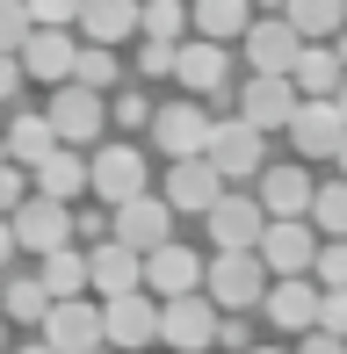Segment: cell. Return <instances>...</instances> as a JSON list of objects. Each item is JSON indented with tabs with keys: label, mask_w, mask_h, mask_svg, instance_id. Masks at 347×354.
<instances>
[{
	"label": "cell",
	"mask_w": 347,
	"mask_h": 354,
	"mask_svg": "<svg viewBox=\"0 0 347 354\" xmlns=\"http://www.w3.org/2000/svg\"><path fill=\"white\" fill-rule=\"evenodd\" d=\"M203 159L225 174V188L261 181V174H268V131H254L246 116H217L210 123V152H203Z\"/></svg>",
	"instance_id": "1"
},
{
	"label": "cell",
	"mask_w": 347,
	"mask_h": 354,
	"mask_svg": "<svg viewBox=\"0 0 347 354\" xmlns=\"http://www.w3.org/2000/svg\"><path fill=\"white\" fill-rule=\"evenodd\" d=\"M268 268H261V253H217L210 268H203V297L217 304V311H261V297H268Z\"/></svg>",
	"instance_id": "2"
},
{
	"label": "cell",
	"mask_w": 347,
	"mask_h": 354,
	"mask_svg": "<svg viewBox=\"0 0 347 354\" xmlns=\"http://www.w3.org/2000/svg\"><path fill=\"white\" fill-rule=\"evenodd\" d=\"M210 123L217 116L196 102V94H188V102L174 94V102L152 109V145H160L167 159H203V152H210Z\"/></svg>",
	"instance_id": "3"
},
{
	"label": "cell",
	"mask_w": 347,
	"mask_h": 354,
	"mask_svg": "<svg viewBox=\"0 0 347 354\" xmlns=\"http://www.w3.org/2000/svg\"><path fill=\"white\" fill-rule=\"evenodd\" d=\"M217 326H225V311H217L210 297H167L160 304V340L174 347V354H210L217 347Z\"/></svg>",
	"instance_id": "4"
},
{
	"label": "cell",
	"mask_w": 347,
	"mask_h": 354,
	"mask_svg": "<svg viewBox=\"0 0 347 354\" xmlns=\"http://www.w3.org/2000/svg\"><path fill=\"white\" fill-rule=\"evenodd\" d=\"M261 268L275 282H290V275H311V261H319V232H311L304 217H268V232H261Z\"/></svg>",
	"instance_id": "5"
},
{
	"label": "cell",
	"mask_w": 347,
	"mask_h": 354,
	"mask_svg": "<svg viewBox=\"0 0 347 354\" xmlns=\"http://www.w3.org/2000/svg\"><path fill=\"white\" fill-rule=\"evenodd\" d=\"M109 239H123V246L131 253H152V246H167L174 239V203L167 196H131V203H116V210H109Z\"/></svg>",
	"instance_id": "6"
},
{
	"label": "cell",
	"mask_w": 347,
	"mask_h": 354,
	"mask_svg": "<svg viewBox=\"0 0 347 354\" xmlns=\"http://www.w3.org/2000/svg\"><path fill=\"white\" fill-rule=\"evenodd\" d=\"M102 326H109V347H116V354H145L152 340H160V297H145V289L109 297L102 304Z\"/></svg>",
	"instance_id": "7"
},
{
	"label": "cell",
	"mask_w": 347,
	"mask_h": 354,
	"mask_svg": "<svg viewBox=\"0 0 347 354\" xmlns=\"http://www.w3.org/2000/svg\"><path fill=\"white\" fill-rule=\"evenodd\" d=\"M44 116H51V131H58V145H94L102 138V123H109V102L94 87H51V109H44Z\"/></svg>",
	"instance_id": "8"
},
{
	"label": "cell",
	"mask_w": 347,
	"mask_h": 354,
	"mask_svg": "<svg viewBox=\"0 0 347 354\" xmlns=\"http://www.w3.org/2000/svg\"><path fill=\"white\" fill-rule=\"evenodd\" d=\"M8 224H15V239H22V253H37V261H44V253H58V246H73V203L29 196Z\"/></svg>",
	"instance_id": "9"
},
{
	"label": "cell",
	"mask_w": 347,
	"mask_h": 354,
	"mask_svg": "<svg viewBox=\"0 0 347 354\" xmlns=\"http://www.w3.org/2000/svg\"><path fill=\"white\" fill-rule=\"evenodd\" d=\"M87 181H94V196L116 210V203L145 196V152H138V145H102V152L87 159Z\"/></svg>",
	"instance_id": "10"
},
{
	"label": "cell",
	"mask_w": 347,
	"mask_h": 354,
	"mask_svg": "<svg viewBox=\"0 0 347 354\" xmlns=\"http://www.w3.org/2000/svg\"><path fill=\"white\" fill-rule=\"evenodd\" d=\"M44 340H51L58 354H94V347H109L102 304H87V297H66V304H51V318H44Z\"/></svg>",
	"instance_id": "11"
},
{
	"label": "cell",
	"mask_w": 347,
	"mask_h": 354,
	"mask_svg": "<svg viewBox=\"0 0 347 354\" xmlns=\"http://www.w3.org/2000/svg\"><path fill=\"white\" fill-rule=\"evenodd\" d=\"M261 232H268L261 196H239V188H225V196H217V210H210V239H217V253H254V246H261Z\"/></svg>",
	"instance_id": "12"
},
{
	"label": "cell",
	"mask_w": 347,
	"mask_h": 354,
	"mask_svg": "<svg viewBox=\"0 0 347 354\" xmlns=\"http://www.w3.org/2000/svg\"><path fill=\"white\" fill-rule=\"evenodd\" d=\"M290 145H297V159H340V145H347V116H340V102H297V116H290Z\"/></svg>",
	"instance_id": "13"
},
{
	"label": "cell",
	"mask_w": 347,
	"mask_h": 354,
	"mask_svg": "<svg viewBox=\"0 0 347 354\" xmlns=\"http://www.w3.org/2000/svg\"><path fill=\"white\" fill-rule=\"evenodd\" d=\"M297 80H282V73H254L239 87V116L254 123V131H290V116H297Z\"/></svg>",
	"instance_id": "14"
},
{
	"label": "cell",
	"mask_w": 347,
	"mask_h": 354,
	"mask_svg": "<svg viewBox=\"0 0 347 354\" xmlns=\"http://www.w3.org/2000/svg\"><path fill=\"white\" fill-rule=\"evenodd\" d=\"M203 268H210V261H203V253H188V246H174V239H167V246H152L145 253V289H152V297H196V289H203Z\"/></svg>",
	"instance_id": "15"
},
{
	"label": "cell",
	"mask_w": 347,
	"mask_h": 354,
	"mask_svg": "<svg viewBox=\"0 0 347 354\" xmlns=\"http://www.w3.org/2000/svg\"><path fill=\"white\" fill-rule=\"evenodd\" d=\"M160 196L174 203V210H196V217H210V210H217V196H225V174H217L210 159H174Z\"/></svg>",
	"instance_id": "16"
},
{
	"label": "cell",
	"mask_w": 347,
	"mask_h": 354,
	"mask_svg": "<svg viewBox=\"0 0 347 354\" xmlns=\"http://www.w3.org/2000/svg\"><path fill=\"white\" fill-rule=\"evenodd\" d=\"M319 297H326V289L311 275H290V282H268L261 311H268V326H282V333H311V326H319Z\"/></svg>",
	"instance_id": "17"
},
{
	"label": "cell",
	"mask_w": 347,
	"mask_h": 354,
	"mask_svg": "<svg viewBox=\"0 0 347 354\" xmlns=\"http://www.w3.org/2000/svg\"><path fill=\"white\" fill-rule=\"evenodd\" d=\"M225 80H232L225 44H210V37H188L181 44V58H174V87H188L203 102V94H225Z\"/></svg>",
	"instance_id": "18"
},
{
	"label": "cell",
	"mask_w": 347,
	"mask_h": 354,
	"mask_svg": "<svg viewBox=\"0 0 347 354\" xmlns=\"http://www.w3.org/2000/svg\"><path fill=\"white\" fill-rule=\"evenodd\" d=\"M87 275H94V289H102V304L131 297V289H145V253H131L123 239H102V246L87 253Z\"/></svg>",
	"instance_id": "19"
},
{
	"label": "cell",
	"mask_w": 347,
	"mask_h": 354,
	"mask_svg": "<svg viewBox=\"0 0 347 354\" xmlns=\"http://www.w3.org/2000/svg\"><path fill=\"white\" fill-rule=\"evenodd\" d=\"M73 66H80V44H73L66 29H37V37L22 44V73L44 80V87H66Z\"/></svg>",
	"instance_id": "20"
},
{
	"label": "cell",
	"mask_w": 347,
	"mask_h": 354,
	"mask_svg": "<svg viewBox=\"0 0 347 354\" xmlns=\"http://www.w3.org/2000/svg\"><path fill=\"white\" fill-rule=\"evenodd\" d=\"M297 51H304V37H297L282 15L246 29V66H254V73H282V80H290V73H297Z\"/></svg>",
	"instance_id": "21"
},
{
	"label": "cell",
	"mask_w": 347,
	"mask_h": 354,
	"mask_svg": "<svg viewBox=\"0 0 347 354\" xmlns=\"http://www.w3.org/2000/svg\"><path fill=\"white\" fill-rule=\"evenodd\" d=\"M311 174H304V159H290V167H268L261 174V210L268 217H311Z\"/></svg>",
	"instance_id": "22"
},
{
	"label": "cell",
	"mask_w": 347,
	"mask_h": 354,
	"mask_svg": "<svg viewBox=\"0 0 347 354\" xmlns=\"http://www.w3.org/2000/svg\"><path fill=\"white\" fill-rule=\"evenodd\" d=\"M80 29H87V44H109V51H116L123 37H145V8H138V0H87Z\"/></svg>",
	"instance_id": "23"
},
{
	"label": "cell",
	"mask_w": 347,
	"mask_h": 354,
	"mask_svg": "<svg viewBox=\"0 0 347 354\" xmlns=\"http://www.w3.org/2000/svg\"><path fill=\"white\" fill-rule=\"evenodd\" d=\"M290 80H297V94H304V102H333V94H340V80H347V66L333 58V44H304Z\"/></svg>",
	"instance_id": "24"
},
{
	"label": "cell",
	"mask_w": 347,
	"mask_h": 354,
	"mask_svg": "<svg viewBox=\"0 0 347 354\" xmlns=\"http://www.w3.org/2000/svg\"><path fill=\"white\" fill-rule=\"evenodd\" d=\"M188 15H196V37L210 44H246V29H254V0H188Z\"/></svg>",
	"instance_id": "25"
},
{
	"label": "cell",
	"mask_w": 347,
	"mask_h": 354,
	"mask_svg": "<svg viewBox=\"0 0 347 354\" xmlns=\"http://www.w3.org/2000/svg\"><path fill=\"white\" fill-rule=\"evenodd\" d=\"M0 318H8V326H44V318H51L44 275H8L0 282Z\"/></svg>",
	"instance_id": "26"
},
{
	"label": "cell",
	"mask_w": 347,
	"mask_h": 354,
	"mask_svg": "<svg viewBox=\"0 0 347 354\" xmlns=\"http://www.w3.org/2000/svg\"><path fill=\"white\" fill-rule=\"evenodd\" d=\"M51 152H58L51 116H8V159H15V167H29V174H37Z\"/></svg>",
	"instance_id": "27"
},
{
	"label": "cell",
	"mask_w": 347,
	"mask_h": 354,
	"mask_svg": "<svg viewBox=\"0 0 347 354\" xmlns=\"http://www.w3.org/2000/svg\"><path fill=\"white\" fill-rule=\"evenodd\" d=\"M80 188H94V181H87V159L73 152V145H58V152L37 167V196H51V203H73Z\"/></svg>",
	"instance_id": "28"
},
{
	"label": "cell",
	"mask_w": 347,
	"mask_h": 354,
	"mask_svg": "<svg viewBox=\"0 0 347 354\" xmlns=\"http://www.w3.org/2000/svg\"><path fill=\"white\" fill-rule=\"evenodd\" d=\"M282 22H290L304 44H326V37L347 29V15H340V0H282Z\"/></svg>",
	"instance_id": "29"
},
{
	"label": "cell",
	"mask_w": 347,
	"mask_h": 354,
	"mask_svg": "<svg viewBox=\"0 0 347 354\" xmlns=\"http://www.w3.org/2000/svg\"><path fill=\"white\" fill-rule=\"evenodd\" d=\"M44 289H51V304H66V297H87L94 275H87V253H73V246H58V253H44Z\"/></svg>",
	"instance_id": "30"
},
{
	"label": "cell",
	"mask_w": 347,
	"mask_h": 354,
	"mask_svg": "<svg viewBox=\"0 0 347 354\" xmlns=\"http://www.w3.org/2000/svg\"><path fill=\"white\" fill-rule=\"evenodd\" d=\"M73 87H94V94H109V87H116V51H109V44H80Z\"/></svg>",
	"instance_id": "31"
},
{
	"label": "cell",
	"mask_w": 347,
	"mask_h": 354,
	"mask_svg": "<svg viewBox=\"0 0 347 354\" xmlns=\"http://www.w3.org/2000/svg\"><path fill=\"white\" fill-rule=\"evenodd\" d=\"M311 224H319L326 239H347V181H326L319 196H311Z\"/></svg>",
	"instance_id": "32"
},
{
	"label": "cell",
	"mask_w": 347,
	"mask_h": 354,
	"mask_svg": "<svg viewBox=\"0 0 347 354\" xmlns=\"http://www.w3.org/2000/svg\"><path fill=\"white\" fill-rule=\"evenodd\" d=\"M181 29H196V15H188L181 0H145V37H160V44H181Z\"/></svg>",
	"instance_id": "33"
},
{
	"label": "cell",
	"mask_w": 347,
	"mask_h": 354,
	"mask_svg": "<svg viewBox=\"0 0 347 354\" xmlns=\"http://www.w3.org/2000/svg\"><path fill=\"white\" fill-rule=\"evenodd\" d=\"M29 37H37V15H29V0H0V51L22 58Z\"/></svg>",
	"instance_id": "34"
},
{
	"label": "cell",
	"mask_w": 347,
	"mask_h": 354,
	"mask_svg": "<svg viewBox=\"0 0 347 354\" xmlns=\"http://www.w3.org/2000/svg\"><path fill=\"white\" fill-rule=\"evenodd\" d=\"M29 196H37V174H29V167H15V159H0V217H15Z\"/></svg>",
	"instance_id": "35"
},
{
	"label": "cell",
	"mask_w": 347,
	"mask_h": 354,
	"mask_svg": "<svg viewBox=\"0 0 347 354\" xmlns=\"http://www.w3.org/2000/svg\"><path fill=\"white\" fill-rule=\"evenodd\" d=\"M311 282H319V289H347V239H326V246H319Z\"/></svg>",
	"instance_id": "36"
},
{
	"label": "cell",
	"mask_w": 347,
	"mask_h": 354,
	"mask_svg": "<svg viewBox=\"0 0 347 354\" xmlns=\"http://www.w3.org/2000/svg\"><path fill=\"white\" fill-rule=\"evenodd\" d=\"M109 123H116V131H152V102L138 87H123L116 102H109Z\"/></svg>",
	"instance_id": "37"
},
{
	"label": "cell",
	"mask_w": 347,
	"mask_h": 354,
	"mask_svg": "<svg viewBox=\"0 0 347 354\" xmlns=\"http://www.w3.org/2000/svg\"><path fill=\"white\" fill-rule=\"evenodd\" d=\"M174 58H181V44H160V37L138 44V73L145 80H174Z\"/></svg>",
	"instance_id": "38"
},
{
	"label": "cell",
	"mask_w": 347,
	"mask_h": 354,
	"mask_svg": "<svg viewBox=\"0 0 347 354\" xmlns=\"http://www.w3.org/2000/svg\"><path fill=\"white\" fill-rule=\"evenodd\" d=\"M80 8H87V0H29L37 29H80Z\"/></svg>",
	"instance_id": "39"
},
{
	"label": "cell",
	"mask_w": 347,
	"mask_h": 354,
	"mask_svg": "<svg viewBox=\"0 0 347 354\" xmlns=\"http://www.w3.org/2000/svg\"><path fill=\"white\" fill-rule=\"evenodd\" d=\"M217 347H225V354H254V326H246V311H225V326H217Z\"/></svg>",
	"instance_id": "40"
},
{
	"label": "cell",
	"mask_w": 347,
	"mask_h": 354,
	"mask_svg": "<svg viewBox=\"0 0 347 354\" xmlns=\"http://www.w3.org/2000/svg\"><path fill=\"white\" fill-rule=\"evenodd\" d=\"M319 333L347 340V289H326V297H319Z\"/></svg>",
	"instance_id": "41"
},
{
	"label": "cell",
	"mask_w": 347,
	"mask_h": 354,
	"mask_svg": "<svg viewBox=\"0 0 347 354\" xmlns=\"http://www.w3.org/2000/svg\"><path fill=\"white\" fill-rule=\"evenodd\" d=\"M22 80H29V73H22V58H15V51H0V109L22 94Z\"/></svg>",
	"instance_id": "42"
},
{
	"label": "cell",
	"mask_w": 347,
	"mask_h": 354,
	"mask_svg": "<svg viewBox=\"0 0 347 354\" xmlns=\"http://www.w3.org/2000/svg\"><path fill=\"white\" fill-rule=\"evenodd\" d=\"M297 354H347V340H333V333H319V326H311V333H304V347H297Z\"/></svg>",
	"instance_id": "43"
},
{
	"label": "cell",
	"mask_w": 347,
	"mask_h": 354,
	"mask_svg": "<svg viewBox=\"0 0 347 354\" xmlns=\"http://www.w3.org/2000/svg\"><path fill=\"white\" fill-rule=\"evenodd\" d=\"M73 232H87V239H102V232H109V217H102V210H73Z\"/></svg>",
	"instance_id": "44"
},
{
	"label": "cell",
	"mask_w": 347,
	"mask_h": 354,
	"mask_svg": "<svg viewBox=\"0 0 347 354\" xmlns=\"http://www.w3.org/2000/svg\"><path fill=\"white\" fill-rule=\"evenodd\" d=\"M15 253H22V239H15V224H8V217H0V268H8V261H15Z\"/></svg>",
	"instance_id": "45"
},
{
	"label": "cell",
	"mask_w": 347,
	"mask_h": 354,
	"mask_svg": "<svg viewBox=\"0 0 347 354\" xmlns=\"http://www.w3.org/2000/svg\"><path fill=\"white\" fill-rule=\"evenodd\" d=\"M333 58H340V66H347V29H340V37H333Z\"/></svg>",
	"instance_id": "46"
},
{
	"label": "cell",
	"mask_w": 347,
	"mask_h": 354,
	"mask_svg": "<svg viewBox=\"0 0 347 354\" xmlns=\"http://www.w3.org/2000/svg\"><path fill=\"white\" fill-rule=\"evenodd\" d=\"M22 354H58V347H51V340H29V347H22Z\"/></svg>",
	"instance_id": "47"
},
{
	"label": "cell",
	"mask_w": 347,
	"mask_h": 354,
	"mask_svg": "<svg viewBox=\"0 0 347 354\" xmlns=\"http://www.w3.org/2000/svg\"><path fill=\"white\" fill-rule=\"evenodd\" d=\"M333 102H340V116H347V80H340V94H333Z\"/></svg>",
	"instance_id": "48"
},
{
	"label": "cell",
	"mask_w": 347,
	"mask_h": 354,
	"mask_svg": "<svg viewBox=\"0 0 347 354\" xmlns=\"http://www.w3.org/2000/svg\"><path fill=\"white\" fill-rule=\"evenodd\" d=\"M340 181H347V145H340Z\"/></svg>",
	"instance_id": "49"
},
{
	"label": "cell",
	"mask_w": 347,
	"mask_h": 354,
	"mask_svg": "<svg viewBox=\"0 0 347 354\" xmlns=\"http://www.w3.org/2000/svg\"><path fill=\"white\" fill-rule=\"evenodd\" d=\"M254 354H282V347H254Z\"/></svg>",
	"instance_id": "50"
},
{
	"label": "cell",
	"mask_w": 347,
	"mask_h": 354,
	"mask_svg": "<svg viewBox=\"0 0 347 354\" xmlns=\"http://www.w3.org/2000/svg\"><path fill=\"white\" fill-rule=\"evenodd\" d=\"M94 354H116V347H94Z\"/></svg>",
	"instance_id": "51"
},
{
	"label": "cell",
	"mask_w": 347,
	"mask_h": 354,
	"mask_svg": "<svg viewBox=\"0 0 347 354\" xmlns=\"http://www.w3.org/2000/svg\"><path fill=\"white\" fill-rule=\"evenodd\" d=\"M340 15H347V0H340Z\"/></svg>",
	"instance_id": "52"
},
{
	"label": "cell",
	"mask_w": 347,
	"mask_h": 354,
	"mask_svg": "<svg viewBox=\"0 0 347 354\" xmlns=\"http://www.w3.org/2000/svg\"><path fill=\"white\" fill-rule=\"evenodd\" d=\"M0 116H8V109H0Z\"/></svg>",
	"instance_id": "53"
},
{
	"label": "cell",
	"mask_w": 347,
	"mask_h": 354,
	"mask_svg": "<svg viewBox=\"0 0 347 354\" xmlns=\"http://www.w3.org/2000/svg\"><path fill=\"white\" fill-rule=\"evenodd\" d=\"M210 354H217V347H210Z\"/></svg>",
	"instance_id": "54"
}]
</instances>
